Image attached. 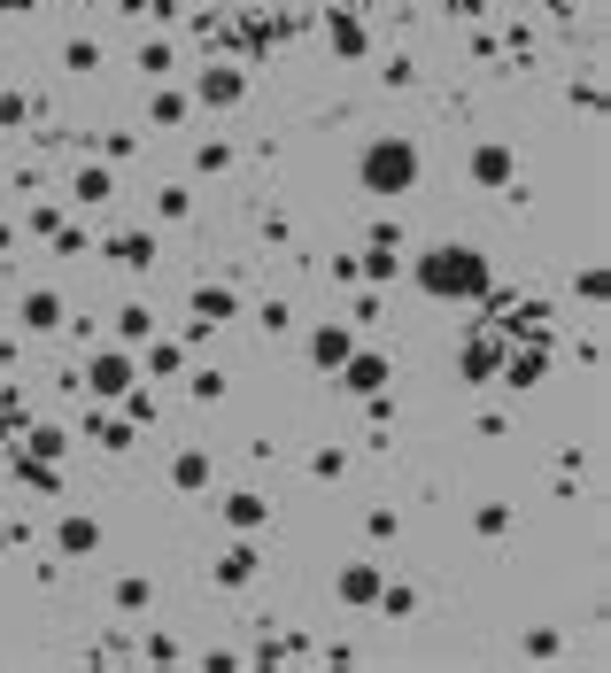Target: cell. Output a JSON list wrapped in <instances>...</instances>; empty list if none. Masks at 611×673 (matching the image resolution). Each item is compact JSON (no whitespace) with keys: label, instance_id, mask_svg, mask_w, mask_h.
<instances>
[{"label":"cell","instance_id":"1","mask_svg":"<svg viewBox=\"0 0 611 673\" xmlns=\"http://www.w3.org/2000/svg\"><path fill=\"white\" fill-rule=\"evenodd\" d=\"M356 186H364L372 202H403L410 186H418V140H403V132L364 140V155H356Z\"/></svg>","mask_w":611,"mask_h":673},{"label":"cell","instance_id":"2","mask_svg":"<svg viewBox=\"0 0 611 673\" xmlns=\"http://www.w3.org/2000/svg\"><path fill=\"white\" fill-rule=\"evenodd\" d=\"M410 271H418V287L434 294V302H480V294H488V256H480V248H449V240H441V248H426Z\"/></svg>","mask_w":611,"mask_h":673},{"label":"cell","instance_id":"3","mask_svg":"<svg viewBox=\"0 0 611 673\" xmlns=\"http://www.w3.org/2000/svg\"><path fill=\"white\" fill-rule=\"evenodd\" d=\"M70 380L86 387L93 403H117L124 387H140V356H132V349H124V341H117V349H101V356H86V372H70Z\"/></svg>","mask_w":611,"mask_h":673},{"label":"cell","instance_id":"4","mask_svg":"<svg viewBox=\"0 0 611 673\" xmlns=\"http://www.w3.org/2000/svg\"><path fill=\"white\" fill-rule=\"evenodd\" d=\"M240 93H248V70H240V62H202V70H194V101H202V109H233Z\"/></svg>","mask_w":611,"mask_h":673},{"label":"cell","instance_id":"5","mask_svg":"<svg viewBox=\"0 0 611 673\" xmlns=\"http://www.w3.org/2000/svg\"><path fill=\"white\" fill-rule=\"evenodd\" d=\"M379 581H387V565H379V557H356V565H341V581H333V596H341L349 612H372Z\"/></svg>","mask_w":611,"mask_h":673},{"label":"cell","instance_id":"6","mask_svg":"<svg viewBox=\"0 0 611 673\" xmlns=\"http://www.w3.org/2000/svg\"><path fill=\"white\" fill-rule=\"evenodd\" d=\"M16 325H24V333H62V325H70V302H62L55 287H31L24 302H16Z\"/></svg>","mask_w":611,"mask_h":673},{"label":"cell","instance_id":"7","mask_svg":"<svg viewBox=\"0 0 611 673\" xmlns=\"http://www.w3.org/2000/svg\"><path fill=\"white\" fill-rule=\"evenodd\" d=\"M511 178H519V155H511L503 140H480V147H472V186H488V194H503Z\"/></svg>","mask_w":611,"mask_h":673},{"label":"cell","instance_id":"8","mask_svg":"<svg viewBox=\"0 0 611 673\" xmlns=\"http://www.w3.org/2000/svg\"><path fill=\"white\" fill-rule=\"evenodd\" d=\"M225 527L233 534H256V527H271V496H256V488H225Z\"/></svg>","mask_w":611,"mask_h":673},{"label":"cell","instance_id":"9","mask_svg":"<svg viewBox=\"0 0 611 673\" xmlns=\"http://www.w3.org/2000/svg\"><path fill=\"white\" fill-rule=\"evenodd\" d=\"M387 372H395V364H387L379 349H349V364H341V387H349V395H379V387H387Z\"/></svg>","mask_w":611,"mask_h":673},{"label":"cell","instance_id":"10","mask_svg":"<svg viewBox=\"0 0 611 673\" xmlns=\"http://www.w3.org/2000/svg\"><path fill=\"white\" fill-rule=\"evenodd\" d=\"M109 612L117 619H147L155 612V581H147V573H117V581H109Z\"/></svg>","mask_w":611,"mask_h":673},{"label":"cell","instance_id":"11","mask_svg":"<svg viewBox=\"0 0 611 673\" xmlns=\"http://www.w3.org/2000/svg\"><path fill=\"white\" fill-rule=\"evenodd\" d=\"M256 573H263V550H256V542H233V550L209 565V581H217V588H248Z\"/></svg>","mask_w":611,"mask_h":673},{"label":"cell","instance_id":"12","mask_svg":"<svg viewBox=\"0 0 611 673\" xmlns=\"http://www.w3.org/2000/svg\"><path fill=\"white\" fill-rule=\"evenodd\" d=\"M155 248H163V240L147 233V225H124V233H109V264H124V271H147V264H155Z\"/></svg>","mask_w":611,"mask_h":673},{"label":"cell","instance_id":"13","mask_svg":"<svg viewBox=\"0 0 611 673\" xmlns=\"http://www.w3.org/2000/svg\"><path fill=\"white\" fill-rule=\"evenodd\" d=\"M93 550H101V519H86V511L55 519V557H93Z\"/></svg>","mask_w":611,"mask_h":673},{"label":"cell","instance_id":"14","mask_svg":"<svg viewBox=\"0 0 611 673\" xmlns=\"http://www.w3.org/2000/svg\"><path fill=\"white\" fill-rule=\"evenodd\" d=\"M209 480H217V457H209V449H178L171 457V488L178 496H202Z\"/></svg>","mask_w":611,"mask_h":673},{"label":"cell","instance_id":"15","mask_svg":"<svg viewBox=\"0 0 611 673\" xmlns=\"http://www.w3.org/2000/svg\"><path fill=\"white\" fill-rule=\"evenodd\" d=\"M8 480L31 488V496H55V488H62V472L47 465V457H24V449H8Z\"/></svg>","mask_w":611,"mask_h":673},{"label":"cell","instance_id":"16","mask_svg":"<svg viewBox=\"0 0 611 673\" xmlns=\"http://www.w3.org/2000/svg\"><path fill=\"white\" fill-rule=\"evenodd\" d=\"M349 349H356L349 325H318V333H310V364H318V372H341V364H349Z\"/></svg>","mask_w":611,"mask_h":673},{"label":"cell","instance_id":"17","mask_svg":"<svg viewBox=\"0 0 611 673\" xmlns=\"http://www.w3.org/2000/svg\"><path fill=\"white\" fill-rule=\"evenodd\" d=\"M109 194H117L109 163H78V171H70V202H78V209H101Z\"/></svg>","mask_w":611,"mask_h":673},{"label":"cell","instance_id":"18","mask_svg":"<svg viewBox=\"0 0 611 673\" xmlns=\"http://www.w3.org/2000/svg\"><path fill=\"white\" fill-rule=\"evenodd\" d=\"M225 318H240V294L217 287V279H209V287H194V325H209V333H217Z\"/></svg>","mask_w":611,"mask_h":673},{"label":"cell","instance_id":"19","mask_svg":"<svg viewBox=\"0 0 611 673\" xmlns=\"http://www.w3.org/2000/svg\"><path fill=\"white\" fill-rule=\"evenodd\" d=\"M511 527H519V511H511V503H503V496H488V503H480V511H472V534H480V542H503V534H511Z\"/></svg>","mask_w":611,"mask_h":673},{"label":"cell","instance_id":"20","mask_svg":"<svg viewBox=\"0 0 611 673\" xmlns=\"http://www.w3.org/2000/svg\"><path fill=\"white\" fill-rule=\"evenodd\" d=\"M140 380H178L186 372V356H178V341H140Z\"/></svg>","mask_w":611,"mask_h":673},{"label":"cell","instance_id":"21","mask_svg":"<svg viewBox=\"0 0 611 673\" xmlns=\"http://www.w3.org/2000/svg\"><path fill=\"white\" fill-rule=\"evenodd\" d=\"M16 449H24V457H47V465H62L70 434H62V426H24V434H16Z\"/></svg>","mask_w":611,"mask_h":673},{"label":"cell","instance_id":"22","mask_svg":"<svg viewBox=\"0 0 611 673\" xmlns=\"http://www.w3.org/2000/svg\"><path fill=\"white\" fill-rule=\"evenodd\" d=\"M117 341H124V349L155 341V310H147V302H124V310H117Z\"/></svg>","mask_w":611,"mask_h":673},{"label":"cell","instance_id":"23","mask_svg":"<svg viewBox=\"0 0 611 673\" xmlns=\"http://www.w3.org/2000/svg\"><path fill=\"white\" fill-rule=\"evenodd\" d=\"M372 612H379V619H410V612H418V588H410V581H379Z\"/></svg>","mask_w":611,"mask_h":673},{"label":"cell","instance_id":"24","mask_svg":"<svg viewBox=\"0 0 611 673\" xmlns=\"http://www.w3.org/2000/svg\"><path fill=\"white\" fill-rule=\"evenodd\" d=\"M495 364H503V349H488V341H472V349L457 356V380H472V387H480V380H495Z\"/></svg>","mask_w":611,"mask_h":673},{"label":"cell","instance_id":"25","mask_svg":"<svg viewBox=\"0 0 611 673\" xmlns=\"http://www.w3.org/2000/svg\"><path fill=\"white\" fill-rule=\"evenodd\" d=\"M325 47H333V55H349V62H356V55H364V31H356L349 16H325Z\"/></svg>","mask_w":611,"mask_h":673},{"label":"cell","instance_id":"26","mask_svg":"<svg viewBox=\"0 0 611 673\" xmlns=\"http://www.w3.org/2000/svg\"><path fill=\"white\" fill-rule=\"evenodd\" d=\"M93 441H101V449H132V441H140V426H132V418H93Z\"/></svg>","mask_w":611,"mask_h":673},{"label":"cell","instance_id":"27","mask_svg":"<svg viewBox=\"0 0 611 673\" xmlns=\"http://www.w3.org/2000/svg\"><path fill=\"white\" fill-rule=\"evenodd\" d=\"M178 55H171V39H140V78H171Z\"/></svg>","mask_w":611,"mask_h":673},{"label":"cell","instance_id":"28","mask_svg":"<svg viewBox=\"0 0 611 673\" xmlns=\"http://www.w3.org/2000/svg\"><path fill=\"white\" fill-rule=\"evenodd\" d=\"M364 279H379V287H387V279H395V271H403V248H364Z\"/></svg>","mask_w":611,"mask_h":673},{"label":"cell","instance_id":"29","mask_svg":"<svg viewBox=\"0 0 611 673\" xmlns=\"http://www.w3.org/2000/svg\"><path fill=\"white\" fill-rule=\"evenodd\" d=\"M194 171H202V178H225V171H233V147H225V140H202V147H194Z\"/></svg>","mask_w":611,"mask_h":673},{"label":"cell","instance_id":"30","mask_svg":"<svg viewBox=\"0 0 611 673\" xmlns=\"http://www.w3.org/2000/svg\"><path fill=\"white\" fill-rule=\"evenodd\" d=\"M186 387H194V403H225V395H233V380H225V372H186Z\"/></svg>","mask_w":611,"mask_h":673},{"label":"cell","instance_id":"31","mask_svg":"<svg viewBox=\"0 0 611 673\" xmlns=\"http://www.w3.org/2000/svg\"><path fill=\"white\" fill-rule=\"evenodd\" d=\"M47 240H55V256H62V264H78V256L93 248V233H86V225H55Z\"/></svg>","mask_w":611,"mask_h":673},{"label":"cell","instance_id":"32","mask_svg":"<svg viewBox=\"0 0 611 673\" xmlns=\"http://www.w3.org/2000/svg\"><path fill=\"white\" fill-rule=\"evenodd\" d=\"M186 209H194V194H186V186H155V217H163V225H178Z\"/></svg>","mask_w":611,"mask_h":673},{"label":"cell","instance_id":"33","mask_svg":"<svg viewBox=\"0 0 611 673\" xmlns=\"http://www.w3.org/2000/svg\"><path fill=\"white\" fill-rule=\"evenodd\" d=\"M364 534H372V542H395V534H403L395 503H372V511H364Z\"/></svg>","mask_w":611,"mask_h":673},{"label":"cell","instance_id":"34","mask_svg":"<svg viewBox=\"0 0 611 673\" xmlns=\"http://www.w3.org/2000/svg\"><path fill=\"white\" fill-rule=\"evenodd\" d=\"M62 70H78V78L101 70V47H93V39H70V47H62Z\"/></svg>","mask_w":611,"mask_h":673},{"label":"cell","instance_id":"35","mask_svg":"<svg viewBox=\"0 0 611 673\" xmlns=\"http://www.w3.org/2000/svg\"><path fill=\"white\" fill-rule=\"evenodd\" d=\"M186 109H194L186 93H155V109H147V124H186Z\"/></svg>","mask_w":611,"mask_h":673},{"label":"cell","instance_id":"36","mask_svg":"<svg viewBox=\"0 0 611 673\" xmlns=\"http://www.w3.org/2000/svg\"><path fill=\"white\" fill-rule=\"evenodd\" d=\"M310 472H318V480H341V472H349V449H333V441L310 449Z\"/></svg>","mask_w":611,"mask_h":673},{"label":"cell","instance_id":"37","mask_svg":"<svg viewBox=\"0 0 611 673\" xmlns=\"http://www.w3.org/2000/svg\"><path fill=\"white\" fill-rule=\"evenodd\" d=\"M557 650H565V635H557V627H534V635H526V658H557Z\"/></svg>","mask_w":611,"mask_h":673},{"label":"cell","instance_id":"38","mask_svg":"<svg viewBox=\"0 0 611 673\" xmlns=\"http://www.w3.org/2000/svg\"><path fill=\"white\" fill-rule=\"evenodd\" d=\"M256 318H263V333H287V325H294V302H263Z\"/></svg>","mask_w":611,"mask_h":673},{"label":"cell","instance_id":"39","mask_svg":"<svg viewBox=\"0 0 611 673\" xmlns=\"http://www.w3.org/2000/svg\"><path fill=\"white\" fill-rule=\"evenodd\" d=\"M24 117H31V101H24V93H0V124L16 132V124H24Z\"/></svg>","mask_w":611,"mask_h":673},{"label":"cell","instance_id":"40","mask_svg":"<svg viewBox=\"0 0 611 673\" xmlns=\"http://www.w3.org/2000/svg\"><path fill=\"white\" fill-rule=\"evenodd\" d=\"M140 658H155V666H171V658H178V643H171V635H147V643H140Z\"/></svg>","mask_w":611,"mask_h":673},{"label":"cell","instance_id":"41","mask_svg":"<svg viewBox=\"0 0 611 673\" xmlns=\"http://www.w3.org/2000/svg\"><path fill=\"white\" fill-rule=\"evenodd\" d=\"M24 542V519H0V550H16Z\"/></svg>","mask_w":611,"mask_h":673},{"label":"cell","instance_id":"42","mask_svg":"<svg viewBox=\"0 0 611 673\" xmlns=\"http://www.w3.org/2000/svg\"><path fill=\"white\" fill-rule=\"evenodd\" d=\"M0 256H16V225L8 217H0Z\"/></svg>","mask_w":611,"mask_h":673},{"label":"cell","instance_id":"43","mask_svg":"<svg viewBox=\"0 0 611 673\" xmlns=\"http://www.w3.org/2000/svg\"><path fill=\"white\" fill-rule=\"evenodd\" d=\"M24 8H31V0H0V16H24Z\"/></svg>","mask_w":611,"mask_h":673}]
</instances>
